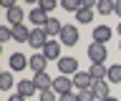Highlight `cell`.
Here are the masks:
<instances>
[{
  "mask_svg": "<svg viewBox=\"0 0 121 101\" xmlns=\"http://www.w3.org/2000/svg\"><path fill=\"white\" fill-rule=\"evenodd\" d=\"M91 93H93V99H96V101L108 99V96H111V91H108V81H96L93 88H91Z\"/></svg>",
  "mask_w": 121,
  "mask_h": 101,
  "instance_id": "30bf717a",
  "label": "cell"
},
{
  "mask_svg": "<svg viewBox=\"0 0 121 101\" xmlns=\"http://www.w3.org/2000/svg\"><path fill=\"white\" fill-rule=\"evenodd\" d=\"M86 53H88L91 63H104L106 58H108V48H106V43H91L88 48H86Z\"/></svg>",
  "mask_w": 121,
  "mask_h": 101,
  "instance_id": "7a4b0ae2",
  "label": "cell"
},
{
  "mask_svg": "<svg viewBox=\"0 0 121 101\" xmlns=\"http://www.w3.org/2000/svg\"><path fill=\"white\" fill-rule=\"evenodd\" d=\"M5 13H8V23H10V25H20L23 20H25V13H23L20 5H15V8L5 10Z\"/></svg>",
  "mask_w": 121,
  "mask_h": 101,
  "instance_id": "4fadbf2b",
  "label": "cell"
},
{
  "mask_svg": "<svg viewBox=\"0 0 121 101\" xmlns=\"http://www.w3.org/2000/svg\"><path fill=\"white\" fill-rule=\"evenodd\" d=\"M18 93H20V96H25V99H30L33 93H38L35 81H33V78H20V81H18Z\"/></svg>",
  "mask_w": 121,
  "mask_h": 101,
  "instance_id": "ba28073f",
  "label": "cell"
},
{
  "mask_svg": "<svg viewBox=\"0 0 121 101\" xmlns=\"http://www.w3.org/2000/svg\"><path fill=\"white\" fill-rule=\"evenodd\" d=\"M104 101H121V99H113V96H108V99H104Z\"/></svg>",
  "mask_w": 121,
  "mask_h": 101,
  "instance_id": "4dcf8cb0",
  "label": "cell"
},
{
  "mask_svg": "<svg viewBox=\"0 0 121 101\" xmlns=\"http://www.w3.org/2000/svg\"><path fill=\"white\" fill-rule=\"evenodd\" d=\"M76 20H81V25L91 23V20H93V10H88V8H81L78 13H76Z\"/></svg>",
  "mask_w": 121,
  "mask_h": 101,
  "instance_id": "44dd1931",
  "label": "cell"
},
{
  "mask_svg": "<svg viewBox=\"0 0 121 101\" xmlns=\"http://www.w3.org/2000/svg\"><path fill=\"white\" fill-rule=\"evenodd\" d=\"M78 71L81 68H78V61H76L73 56H63L58 61V73L60 76H76Z\"/></svg>",
  "mask_w": 121,
  "mask_h": 101,
  "instance_id": "3957f363",
  "label": "cell"
},
{
  "mask_svg": "<svg viewBox=\"0 0 121 101\" xmlns=\"http://www.w3.org/2000/svg\"><path fill=\"white\" fill-rule=\"evenodd\" d=\"M25 66H30V58H25V56H23L20 51L10 56V68H13V71H23Z\"/></svg>",
  "mask_w": 121,
  "mask_h": 101,
  "instance_id": "9a60e30c",
  "label": "cell"
},
{
  "mask_svg": "<svg viewBox=\"0 0 121 101\" xmlns=\"http://www.w3.org/2000/svg\"><path fill=\"white\" fill-rule=\"evenodd\" d=\"M108 83H121V63H113L108 66V78H106Z\"/></svg>",
  "mask_w": 121,
  "mask_h": 101,
  "instance_id": "d6986e66",
  "label": "cell"
},
{
  "mask_svg": "<svg viewBox=\"0 0 121 101\" xmlns=\"http://www.w3.org/2000/svg\"><path fill=\"white\" fill-rule=\"evenodd\" d=\"M116 31H119V35H121V20H119V28H116Z\"/></svg>",
  "mask_w": 121,
  "mask_h": 101,
  "instance_id": "1f68e13d",
  "label": "cell"
},
{
  "mask_svg": "<svg viewBox=\"0 0 121 101\" xmlns=\"http://www.w3.org/2000/svg\"><path fill=\"white\" fill-rule=\"evenodd\" d=\"M119 48H121V40H119Z\"/></svg>",
  "mask_w": 121,
  "mask_h": 101,
  "instance_id": "d6a6232c",
  "label": "cell"
},
{
  "mask_svg": "<svg viewBox=\"0 0 121 101\" xmlns=\"http://www.w3.org/2000/svg\"><path fill=\"white\" fill-rule=\"evenodd\" d=\"M53 91L58 93V96L71 93V91H73V78H71V76H60V73H58V78L53 81Z\"/></svg>",
  "mask_w": 121,
  "mask_h": 101,
  "instance_id": "8992f818",
  "label": "cell"
},
{
  "mask_svg": "<svg viewBox=\"0 0 121 101\" xmlns=\"http://www.w3.org/2000/svg\"><path fill=\"white\" fill-rule=\"evenodd\" d=\"M60 8L68 10V13H78V10L83 8V0H63V3H60Z\"/></svg>",
  "mask_w": 121,
  "mask_h": 101,
  "instance_id": "ffe728a7",
  "label": "cell"
},
{
  "mask_svg": "<svg viewBox=\"0 0 121 101\" xmlns=\"http://www.w3.org/2000/svg\"><path fill=\"white\" fill-rule=\"evenodd\" d=\"M93 83H96V81L91 78L88 71H78V73L73 76V88H78V91H91Z\"/></svg>",
  "mask_w": 121,
  "mask_h": 101,
  "instance_id": "277c9868",
  "label": "cell"
},
{
  "mask_svg": "<svg viewBox=\"0 0 121 101\" xmlns=\"http://www.w3.org/2000/svg\"><path fill=\"white\" fill-rule=\"evenodd\" d=\"M113 13L121 18V0H116V3H113Z\"/></svg>",
  "mask_w": 121,
  "mask_h": 101,
  "instance_id": "f1b7e54d",
  "label": "cell"
},
{
  "mask_svg": "<svg viewBox=\"0 0 121 101\" xmlns=\"http://www.w3.org/2000/svg\"><path fill=\"white\" fill-rule=\"evenodd\" d=\"M38 8L43 10V13H48V15H51L53 10H56V3H53V0H43V3H40V5H38Z\"/></svg>",
  "mask_w": 121,
  "mask_h": 101,
  "instance_id": "d4e9b609",
  "label": "cell"
},
{
  "mask_svg": "<svg viewBox=\"0 0 121 101\" xmlns=\"http://www.w3.org/2000/svg\"><path fill=\"white\" fill-rule=\"evenodd\" d=\"M8 101H25V96H20V93H13V96H10Z\"/></svg>",
  "mask_w": 121,
  "mask_h": 101,
  "instance_id": "f546056e",
  "label": "cell"
},
{
  "mask_svg": "<svg viewBox=\"0 0 121 101\" xmlns=\"http://www.w3.org/2000/svg\"><path fill=\"white\" fill-rule=\"evenodd\" d=\"M28 43L40 53V51L45 48V43H48V33H45V28H33V31H30V40H28Z\"/></svg>",
  "mask_w": 121,
  "mask_h": 101,
  "instance_id": "5b68a950",
  "label": "cell"
},
{
  "mask_svg": "<svg viewBox=\"0 0 121 101\" xmlns=\"http://www.w3.org/2000/svg\"><path fill=\"white\" fill-rule=\"evenodd\" d=\"M45 66H48V58H45L43 53H33L30 56V68L35 71V73H43Z\"/></svg>",
  "mask_w": 121,
  "mask_h": 101,
  "instance_id": "5bb4252c",
  "label": "cell"
},
{
  "mask_svg": "<svg viewBox=\"0 0 121 101\" xmlns=\"http://www.w3.org/2000/svg\"><path fill=\"white\" fill-rule=\"evenodd\" d=\"M78 101H96L91 91H78Z\"/></svg>",
  "mask_w": 121,
  "mask_h": 101,
  "instance_id": "4316f807",
  "label": "cell"
},
{
  "mask_svg": "<svg viewBox=\"0 0 121 101\" xmlns=\"http://www.w3.org/2000/svg\"><path fill=\"white\" fill-rule=\"evenodd\" d=\"M13 73H10V71H5V73H3V76H0V88H3V91H8V88H13Z\"/></svg>",
  "mask_w": 121,
  "mask_h": 101,
  "instance_id": "603a6c76",
  "label": "cell"
},
{
  "mask_svg": "<svg viewBox=\"0 0 121 101\" xmlns=\"http://www.w3.org/2000/svg\"><path fill=\"white\" fill-rule=\"evenodd\" d=\"M13 40H18V43H28L30 40V28H25V25H13Z\"/></svg>",
  "mask_w": 121,
  "mask_h": 101,
  "instance_id": "2e32d148",
  "label": "cell"
},
{
  "mask_svg": "<svg viewBox=\"0 0 121 101\" xmlns=\"http://www.w3.org/2000/svg\"><path fill=\"white\" fill-rule=\"evenodd\" d=\"M96 10L101 13V15H111V13H113V3H111V0H98Z\"/></svg>",
  "mask_w": 121,
  "mask_h": 101,
  "instance_id": "7402d4cb",
  "label": "cell"
},
{
  "mask_svg": "<svg viewBox=\"0 0 121 101\" xmlns=\"http://www.w3.org/2000/svg\"><path fill=\"white\" fill-rule=\"evenodd\" d=\"M0 40L5 43V40H13V25H3L0 28Z\"/></svg>",
  "mask_w": 121,
  "mask_h": 101,
  "instance_id": "cb8c5ba5",
  "label": "cell"
},
{
  "mask_svg": "<svg viewBox=\"0 0 121 101\" xmlns=\"http://www.w3.org/2000/svg\"><path fill=\"white\" fill-rule=\"evenodd\" d=\"M88 73H91L93 81H106V78H108V68H106L104 63H91Z\"/></svg>",
  "mask_w": 121,
  "mask_h": 101,
  "instance_id": "7c38bea8",
  "label": "cell"
},
{
  "mask_svg": "<svg viewBox=\"0 0 121 101\" xmlns=\"http://www.w3.org/2000/svg\"><path fill=\"white\" fill-rule=\"evenodd\" d=\"M40 53H43L48 61H56V63H58L60 58H63V56H60V40H48V43H45V48L40 51Z\"/></svg>",
  "mask_w": 121,
  "mask_h": 101,
  "instance_id": "52a82bcc",
  "label": "cell"
},
{
  "mask_svg": "<svg viewBox=\"0 0 121 101\" xmlns=\"http://www.w3.org/2000/svg\"><path fill=\"white\" fill-rule=\"evenodd\" d=\"M78 38H81V33H78V28H76L73 23H66V25H63V31H60V35H58L60 46H76Z\"/></svg>",
  "mask_w": 121,
  "mask_h": 101,
  "instance_id": "6da1fadb",
  "label": "cell"
},
{
  "mask_svg": "<svg viewBox=\"0 0 121 101\" xmlns=\"http://www.w3.org/2000/svg\"><path fill=\"white\" fill-rule=\"evenodd\" d=\"M40 101H58V93L53 91V88L51 91H40Z\"/></svg>",
  "mask_w": 121,
  "mask_h": 101,
  "instance_id": "484cf974",
  "label": "cell"
},
{
  "mask_svg": "<svg viewBox=\"0 0 121 101\" xmlns=\"http://www.w3.org/2000/svg\"><path fill=\"white\" fill-rule=\"evenodd\" d=\"M108 38H111V28H108V25H98V28H93V40H96V43H106Z\"/></svg>",
  "mask_w": 121,
  "mask_h": 101,
  "instance_id": "e0dca14e",
  "label": "cell"
},
{
  "mask_svg": "<svg viewBox=\"0 0 121 101\" xmlns=\"http://www.w3.org/2000/svg\"><path fill=\"white\" fill-rule=\"evenodd\" d=\"M28 20L35 25V28H45V23L51 20V15H48V13H43L40 8H33V10H30V15H28Z\"/></svg>",
  "mask_w": 121,
  "mask_h": 101,
  "instance_id": "9c48e42d",
  "label": "cell"
},
{
  "mask_svg": "<svg viewBox=\"0 0 121 101\" xmlns=\"http://www.w3.org/2000/svg\"><path fill=\"white\" fill-rule=\"evenodd\" d=\"M58 101H78V93H63V96H58Z\"/></svg>",
  "mask_w": 121,
  "mask_h": 101,
  "instance_id": "83f0119b",
  "label": "cell"
},
{
  "mask_svg": "<svg viewBox=\"0 0 121 101\" xmlns=\"http://www.w3.org/2000/svg\"><path fill=\"white\" fill-rule=\"evenodd\" d=\"M60 31H63V25H60V20L51 15V20L45 23V33H48V38H51V35H60Z\"/></svg>",
  "mask_w": 121,
  "mask_h": 101,
  "instance_id": "ac0fdd59",
  "label": "cell"
},
{
  "mask_svg": "<svg viewBox=\"0 0 121 101\" xmlns=\"http://www.w3.org/2000/svg\"><path fill=\"white\" fill-rule=\"evenodd\" d=\"M33 81H35L38 91H51V88H53V81H56V78H51V76L43 71V73H35V76H33Z\"/></svg>",
  "mask_w": 121,
  "mask_h": 101,
  "instance_id": "8fae6325",
  "label": "cell"
}]
</instances>
